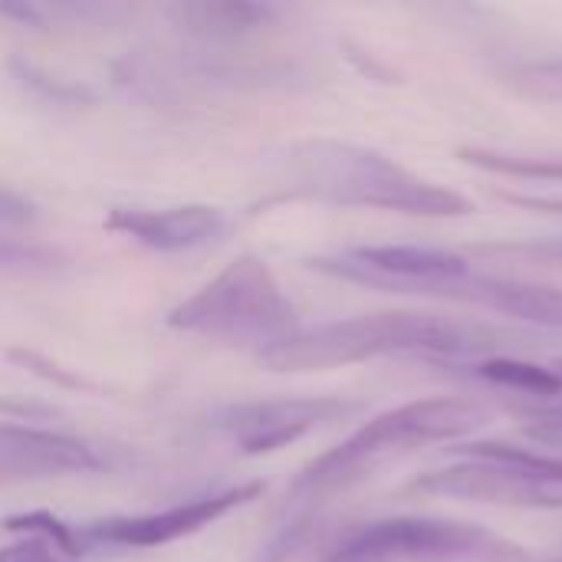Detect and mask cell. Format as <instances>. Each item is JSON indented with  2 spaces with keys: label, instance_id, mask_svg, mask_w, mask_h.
<instances>
[{
  "label": "cell",
  "instance_id": "6da1fadb",
  "mask_svg": "<svg viewBox=\"0 0 562 562\" xmlns=\"http://www.w3.org/2000/svg\"><path fill=\"white\" fill-rule=\"evenodd\" d=\"M517 346L514 333L494 329L477 319H454L441 313H366L352 319L296 329L290 339L260 352L270 372H323L379 356H422V359H471L504 346Z\"/></svg>",
  "mask_w": 562,
  "mask_h": 562
},
{
  "label": "cell",
  "instance_id": "7a4b0ae2",
  "mask_svg": "<svg viewBox=\"0 0 562 562\" xmlns=\"http://www.w3.org/2000/svg\"><path fill=\"white\" fill-rule=\"evenodd\" d=\"M283 165L296 194L342 207H372L412 217H461L474 211L464 194L425 181L389 155L352 142H296L290 145Z\"/></svg>",
  "mask_w": 562,
  "mask_h": 562
},
{
  "label": "cell",
  "instance_id": "3957f363",
  "mask_svg": "<svg viewBox=\"0 0 562 562\" xmlns=\"http://www.w3.org/2000/svg\"><path fill=\"white\" fill-rule=\"evenodd\" d=\"M491 422V408L474 398H422L398 405L359 431H352L339 448L319 454L306 464L293 484L296 494H336L369 477L379 464L412 454L425 445L461 441Z\"/></svg>",
  "mask_w": 562,
  "mask_h": 562
},
{
  "label": "cell",
  "instance_id": "277c9868",
  "mask_svg": "<svg viewBox=\"0 0 562 562\" xmlns=\"http://www.w3.org/2000/svg\"><path fill=\"white\" fill-rule=\"evenodd\" d=\"M168 326L227 346H254L260 356L296 333V306L267 260L244 254L178 303Z\"/></svg>",
  "mask_w": 562,
  "mask_h": 562
},
{
  "label": "cell",
  "instance_id": "5b68a950",
  "mask_svg": "<svg viewBox=\"0 0 562 562\" xmlns=\"http://www.w3.org/2000/svg\"><path fill=\"white\" fill-rule=\"evenodd\" d=\"M461 464L422 474L415 491L431 497L520 507V510H562V458L501 441L464 445Z\"/></svg>",
  "mask_w": 562,
  "mask_h": 562
},
{
  "label": "cell",
  "instance_id": "8992f818",
  "mask_svg": "<svg viewBox=\"0 0 562 562\" xmlns=\"http://www.w3.org/2000/svg\"><path fill=\"white\" fill-rule=\"evenodd\" d=\"M501 537L458 520L392 517L349 533L319 562H520Z\"/></svg>",
  "mask_w": 562,
  "mask_h": 562
},
{
  "label": "cell",
  "instance_id": "52a82bcc",
  "mask_svg": "<svg viewBox=\"0 0 562 562\" xmlns=\"http://www.w3.org/2000/svg\"><path fill=\"white\" fill-rule=\"evenodd\" d=\"M306 267L333 280L362 283L382 293L431 296V300H445L448 286L471 273L461 254L435 250V247H408V244L349 247L342 254L310 257Z\"/></svg>",
  "mask_w": 562,
  "mask_h": 562
},
{
  "label": "cell",
  "instance_id": "ba28073f",
  "mask_svg": "<svg viewBox=\"0 0 562 562\" xmlns=\"http://www.w3.org/2000/svg\"><path fill=\"white\" fill-rule=\"evenodd\" d=\"M356 412H362L359 402L336 398V395L263 398V402L227 405L217 415V428L231 435V441L237 445L240 454L260 458V454L290 448L293 441H300L333 422H342Z\"/></svg>",
  "mask_w": 562,
  "mask_h": 562
},
{
  "label": "cell",
  "instance_id": "9c48e42d",
  "mask_svg": "<svg viewBox=\"0 0 562 562\" xmlns=\"http://www.w3.org/2000/svg\"><path fill=\"white\" fill-rule=\"evenodd\" d=\"M267 487L260 481L227 487L221 494L194 497L188 504L158 510V514H135V517H109L99 524H89L82 533L89 543H105V547H135V550H151V547H168L175 540L194 537L204 527L217 524L221 517L234 514L237 507L257 501Z\"/></svg>",
  "mask_w": 562,
  "mask_h": 562
},
{
  "label": "cell",
  "instance_id": "30bf717a",
  "mask_svg": "<svg viewBox=\"0 0 562 562\" xmlns=\"http://www.w3.org/2000/svg\"><path fill=\"white\" fill-rule=\"evenodd\" d=\"M99 468L102 458L82 438L30 425H0V484L49 481Z\"/></svg>",
  "mask_w": 562,
  "mask_h": 562
},
{
  "label": "cell",
  "instance_id": "8fae6325",
  "mask_svg": "<svg viewBox=\"0 0 562 562\" xmlns=\"http://www.w3.org/2000/svg\"><path fill=\"white\" fill-rule=\"evenodd\" d=\"M105 227L158 254H181L217 240L227 231V214L211 204H178V207H115Z\"/></svg>",
  "mask_w": 562,
  "mask_h": 562
},
{
  "label": "cell",
  "instance_id": "7c38bea8",
  "mask_svg": "<svg viewBox=\"0 0 562 562\" xmlns=\"http://www.w3.org/2000/svg\"><path fill=\"white\" fill-rule=\"evenodd\" d=\"M451 303L464 306H481L520 323H533L543 329H562V290L557 286H540V283H520V280H504V277H487V273H468L451 283L448 296Z\"/></svg>",
  "mask_w": 562,
  "mask_h": 562
},
{
  "label": "cell",
  "instance_id": "4fadbf2b",
  "mask_svg": "<svg viewBox=\"0 0 562 562\" xmlns=\"http://www.w3.org/2000/svg\"><path fill=\"white\" fill-rule=\"evenodd\" d=\"M171 16L188 33H198L207 40H237V36L263 30L277 16V7L250 3V0H198V3L171 7Z\"/></svg>",
  "mask_w": 562,
  "mask_h": 562
},
{
  "label": "cell",
  "instance_id": "5bb4252c",
  "mask_svg": "<svg viewBox=\"0 0 562 562\" xmlns=\"http://www.w3.org/2000/svg\"><path fill=\"white\" fill-rule=\"evenodd\" d=\"M474 375L487 385L510 389V392L533 395V398H553L562 392V379L550 366H537V362H524L510 356H491L477 362Z\"/></svg>",
  "mask_w": 562,
  "mask_h": 562
},
{
  "label": "cell",
  "instance_id": "9a60e30c",
  "mask_svg": "<svg viewBox=\"0 0 562 562\" xmlns=\"http://www.w3.org/2000/svg\"><path fill=\"white\" fill-rule=\"evenodd\" d=\"M7 533H26V537H36V540H46L49 547H56L63 557L69 560H79L89 547L86 533H79L76 527L63 524L59 517L46 514V510H30V514H13L0 524Z\"/></svg>",
  "mask_w": 562,
  "mask_h": 562
},
{
  "label": "cell",
  "instance_id": "2e32d148",
  "mask_svg": "<svg viewBox=\"0 0 562 562\" xmlns=\"http://www.w3.org/2000/svg\"><path fill=\"white\" fill-rule=\"evenodd\" d=\"M461 161L494 171V175H510V178H533V181H562V158H530V155H504L491 148H461Z\"/></svg>",
  "mask_w": 562,
  "mask_h": 562
},
{
  "label": "cell",
  "instance_id": "e0dca14e",
  "mask_svg": "<svg viewBox=\"0 0 562 562\" xmlns=\"http://www.w3.org/2000/svg\"><path fill=\"white\" fill-rule=\"evenodd\" d=\"M510 82L517 92L543 102H562V59L543 63H524L510 72Z\"/></svg>",
  "mask_w": 562,
  "mask_h": 562
},
{
  "label": "cell",
  "instance_id": "ac0fdd59",
  "mask_svg": "<svg viewBox=\"0 0 562 562\" xmlns=\"http://www.w3.org/2000/svg\"><path fill=\"white\" fill-rule=\"evenodd\" d=\"M63 267V257L40 244L0 240V273H53Z\"/></svg>",
  "mask_w": 562,
  "mask_h": 562
},
{
  "label": "cell",
  "instance_id": "d6986e66",
  "mask_svg": "<svg viewBox=\"0 0 562 562\" xmlns=\"http://www.w3.org/2000/svg\"><path fill=\"white\" fill-rule=\"evenodd\" d=\"M477 254H507V257H527V260H533V263H553V267H562V237H553V240H533V244L477 247Z\"/></svg>",
  "mask_w": 562,
  "mask_h": 562
},
{
  "label": "cell",
  "instance_id": "ffe728a7",
  "mask_svg": "<svg viewBox=\"0 0 562 562\" xmlns=\"http://www.w3.org/2000/svg\"><path fill=\"white\" fill-rule=\"evenodd\" d=\"M0 562H76L69 557H63L56 547H49L46 540H36V537H26L20 543H10V547H0Z\"/></svg>",
  "mask_w": 562,
  "mask_h": 562
},
{
  "label": "cell",
  "instance_id": "44dd1931",
  "mask_svg": "<svg viewBox=\"0 0 562 562\" xmlns=\"http://www.w3.org/2000/svg\"><path fill=\"white\" fill-rule=\"evenodd\" d=\"M550 369H553V372H557V375L562 379V356H560V359H553V362H550Z\"/></svg>",
  "mask_w": 562,
  "mask_h": 562
}]
</instances>
